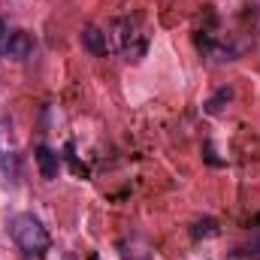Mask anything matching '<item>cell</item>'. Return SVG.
<instances>
[{
	"mask_svg": "<svg viewBox=\"0 0 260 260\" xmlns=\"http://www.w3.org/2000/svg\"><path fill=\"white\" fill-rule=\"evenodd\" d=\"M82 46H85L91 55H97V58H106V52H109L106 34H103L100 27H94V24H88V27L82 30Z\"/></svg>",
	"mask_w": 260,
	"mask_h": 260,
	"instance_id": "3957f363",
	"label": "cell"
},
{
	"mask_svg": "<svg viewBox=\"0 0 260 260\" xmlns=\"http://www.w3.org/2000/svg\"><path fill=\"white\" fill-rule=\"evenodd\" d=\"M9 233H12L15 245H18L27 257H43L46 248H49V233H46V227L40 224V218H34V215H15Z\"/></svg>",
	"mask_w": 260,
	"mask_h": 260,
	"instance_id": "6da1fadb",
	"label": "cell"
},
{
	"mask_svg": "<svg viewBox=\"0 0 260 260\" xmlns=\"http://www.w3.org/2000/svg\"><path fill=\"white\" fill-rule=\"evenodd\" d=\"M9 58H15V61H24V58H30L34 55V37L27 34V30H12L9 37H6V49H3Z\"/></svg>",
	"mask_w": 260,
	"mask_h": 260,
	"instance_id": "7a4b0ae2",
	"label": "cell"
},
{
	"mask_svg": "<svg viewBox=\"0 0 260 260\" xmlns=\"http://www.w3.org/2000/svg\"><path fill=\"white\" fill-rule=\"evenodd\" d=\"M251 224H254V227H260V215H254V218H251Z\"/></svg>",
	"mask_w": 260,
	"mask_h": 260,
	"instance_id": "ba28073f",
	"label": "cell"
},
{
	"mask_svg": "<svg viewBox=\"0 0 260 260\" xmlns=\"http://www.w3.org/2000/svg\"><path fill=\"white\" fill-rule=\"evenodd\" d=\"M37 167H40V176L43 179H58V154L49 148V145H40L37 148Z\"/></svg>",
	"mask_w": 260,
	"mask_h": 260,
	"instance_id": "277c9868",
	"label": "cell"
},
{
	"mask_svg": "<svg viewBox=\"0 0 260 260\" xmlns=\"http://www.w3.org/2000/svg\"><path fill=\"white\" fill-rule=\"evenodd\" d=\"M230 97H233V91H230V88H221V91L206 103V109H209V112H221V109H224L221 103H230Z\"/></svg>",
	"mask_w": 260,
	"mask_h": 260,
	"instance_id": "8992f818",
	"label": "cell"
},
{
	"mask_svg": "<svg viewBox=\"0 0 260 260\" xmlns=\"http://www.w3.org/2000/svg\"><path fill=\"white\" fill-rule=\"evenodd\" d=\"M6 37H9V30H6V21L0 18V52L6 49Z\"/></svg>",
	"mask_w": 260,
	"mask_h": 260,
	"instance_id": "52a82bcc",
	"label": "cell"
},
{
	"mask_svg": "<svg viewBox=\"0 0 260 260\" xmlns=\"http://www.w3.org/2000/svg\"><path fill=\"white\" fill-rule=\"evenodd\" d=\"M218 230V224H215V218H203V221H197L194 227H191V236L200 239V236H212Z\"/></svg>",
	"mask_w": 260,
	"mask_h": 260,
	"instance_id": "5b68a950",
	"label": "cell"
}]
</instances>
